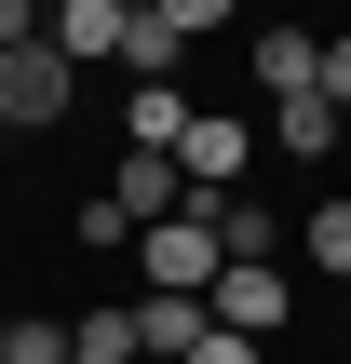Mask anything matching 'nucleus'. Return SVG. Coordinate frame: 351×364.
<instances>
[{
  "label": "nucleus",
  "instance_id": "nucleus-2",
  "mask_svg": "<svg viewBox=\"0 0 351 364\" xmlns=\"http://www.w3.org/2000/svg\"><path fill=\"white\" fill-rule=\"evenodd\" d=\"M68 95H81V68H68L54 41L0 54V135H54V122H68Z\"/></svg>",
  "mask_w": 351,
  "mask_h": 364
},
{
  "label": "nucleus",
  "instance_id": "nucleus-3",
  "mask_svg": "<svg viewBox=\"0 0 351 364\" xmlns=\"http://www.w3.org/2000/svg\"><path fill=\"white\" fill-rule=\"evenodd\" d=\"M203 27H230V0H135V41H122V68L176 81V54H189Z\"/></svg>",
  "mask_w": 351,
  "mask_h": 364
},
{
  "label": "nucleus",
  "instance_id": "nucleus-8",
  "mask_svg": "<svg viewBox=\"0 0 351 364\" xmlns=\"http://www.w3.org/2000/svg\"><path fill=\"white\" fill-rule=\"evenodd\" d=\"M257 81H271V108L284 95H325V41L311 27H257Z\"/></svg>",
  "mask_w": 351,
  "mask_h": 364
},
{
  "label": "nucleus",
  "instance_id": "nucleus-7",
  "mask_svg": "<svg viewBox=\"0 0 351 364\" xmlns=\"http://www.w3.org/2000/svg\"><path fill=\"white\" fill-rule=\"evenodd\" d=\"M41 41H54L68 68H81V54H122V41H135V0H68V14H41Z\"/></svg>",
  "mask_w": 351,
  "mask_h": 364
},
{
  "label": "nucleus",
  "instance_id": "nucleus-9",
  "mask_svg": "<svg viewBox=\"0 0 351 364\" xmlns=\"http://www.w3.org/2000/svg\"><path fill=\"white\" fill-rule=\"evenodd\" d=\"M122 135L176 162V135H189V108H176V81H135V108H122Z\"/></svg>",
  "mask_w": 351,
  "mask_h": 364
},
{
  "label": "nucleus",
  "instance_id": "nucleus-5",
  "mask_svg": "<svg viewBox=\"0 0 351 364\" xmlns=\"http://www.w3.org/2000/svg\"><path fill=\"white\" fill-rule=\"evenodd\" d=\"M243 162H257V135H243V122H216V108H189V135H176V176H189V203L243 189Z\"/></svg>",
  "mask_w": 351,
  "mask_h": 364
},
{
  "label": "nucleus",
  "instance_id": "nucleus-4",
  "mask_svg": "<svg viewBox=\"0 0 351 364\" xmlns=\"http://www.w3.org/2000/svg\"><path fill=\"white\" fill-rule=\"evenodd\" d=\"M203 311H216L230 338H257V351H271V338H284V257H230Z\"/></svg>",
  "mask_w": 351,
  "mask_h": 364
},
{
  "label": "nucleus",
  "instance_id": "nucleus-10",
  "mask_svg": "<svg viewBox=\"0 0 351 364\" xmlns=\"http://www.w3.org/2000/svg\"><path fill=\"white\" fill-rule=\"evenodd\" d=\"M338 135H351V122H338V108H325V95H284V162H325Z\"/></svg>",
  "mask_w": 351,
  "mask_h": 364
},
{
  "label": "nucleus",
  "instance_id": "nucleus-14",
  "mask_svg": "<svg viewBox=\"0 0 351 364\" xmlns=\"http://www.w3.org/2000/svg\"><path fill=\"white\" fill-rule=\"evenodd\" d=\"M325 108L351 122V41H325Z\"/></svg>",
  "mask_w": 351,
  "mask_h": 364
},
{
  "label": "nucleus",
  "instance_id": "nucleus-6",
  "mask_svg": "<svg viewBox=\"0 0 351 364\" xmlns=\"http://www.w3.org/2000/svg\"><path fill=\"white\" fill-rule=\"evenodd\" d=\"M203 338H216V311H203V297H135V364H189Z\"/></svg>",
  "mask_w": 351,
  "mask_h": 364
},
{
  "label": "nucleus",
  "instance_id": "nucleus-11",
  "mask_svg": "<svg viewBox=\"0 0 351 364\" xmlns=\"http://www.w3.org/2000/svg\"><path fill=\"white\" fill-rule=\"evenodd\" d=\"M68 364H135V311H81L68 324Z\"/></svg>",
  "mask_w": 351,
  "mask_h": 364
},
{
  "label": "nucleus",
  "instance_id": "nucleus-13",
  "mask_svg": "<svg viewBox=\"0 0 351 364\" xmlns=\"http://www.w3.org/2000/svg\"><path fill=\"white\" fill-rule=\"evenodd\" d=\"M189 364H271V351H257V338H230V324H216V338H203V351H189Z\"/></svg>",
  "mask_w": 351,
  "mask_h": 364
},
{
  "label": "nucleus",
  "instance_id": "nucleus-12",
  "mask_svg": "<svg viewBox=\"0 0 351 364\" xmlns=\"http://www.w3.org/2000/svg\"><path fill=\"white\" fill-rule=\"evenodd\" d=\"M298 257H311L325 284H351V203H311V230H298Z\"/></svg>",
  "mask_w": 351,
  "mask_h": 364
},
{
  "label": "nucleus",
  "instance_id": "nucleus-1",
  "mask_svg": "<svg viewBox=\"0 0 351 364\" xmlns=\"http://www.w3.org/2000/svg\"><path fill=\"white\" fill-rule=\"evenodd\" d=\"M135 270H149V297H216V270H230V243H216V216L189 203V216H162V230H135Z\"/></svg>",
  "mask_w": 351,
  "mask_h": 364
}]
</instances>
